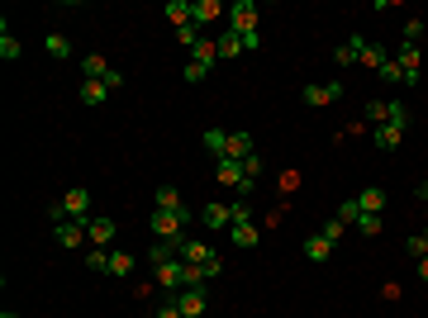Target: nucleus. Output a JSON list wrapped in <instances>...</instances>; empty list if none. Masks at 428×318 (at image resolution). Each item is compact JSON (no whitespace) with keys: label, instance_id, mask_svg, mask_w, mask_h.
<instances>
[{"label":"nucleus","instance_id":"1","mask_svg":"<svg viewBox=\"0 0 428 318\" xmlns=\"http://www.w3.org/2000/svg\"><path fill=\"white\" fill-rule=\"evenodd\" d=\"M404 124H409V109H404L400 100H390V105H385V124L372 133V143L381 148V152H395L400 138H404Z\"/></svg>","mask_w":428,"mask_h":318},{"label":"nucleus","instance_id":"2","mask_svg":"<svg viewBox=\"0 0 428 318\" xmlns=\"http://www.w3.org/2000/svg\"><path fill=\"white\" fill-rule=\"evenodd\" d=\"M148 223H153V238L158 242H181L186 238V214H167V209H153V218H148Z\"/></svg>","mask_w":428,"mask_h":318},{"label":"nucleus","instance_id":"3","mask_svg":"<svg viewBox=\"0 0 428 318\" xmlns=\"http://www.w3.org/2000/svg\"><path fill=\"white\" fill-rule=\"evenodd\" d=\"M395 62H400V72H404V86H419V77H424V48L419 43H400Z\"/></svg>","mask_w":428,"mask_h":318},{"label":"nucleus","instance_id":"4","mask_svg":"<svg viewBox=\"0 0 428 318\" xmlns=\"http://www.w3.org/2000/svg\"><path fill=\"white\" fill-rule=\"evenodd\" d=\"M57 209H62V218H81V223H86V218H91V190H67V195H62V200H57Z\"/></svg>","mask_w":428,"mask_h":318},{"label":"nucleus","instance_id":"5","mask_svg":"<svg viewBox=\"0 0 428 318\" xmlns=\"http://www.w3.org/2000/svg\"><path fill=\"white\" fill-rule=\"evenodd\" d=\"M229 29H234V33H252V29H257V5H252V0H234V5H229Z\"/></svg>","mask_w":428,"mask_h":318},{"label":"nucleus","instance_id":"6","mask_svg":"<svg viewBox=\"0 0 428 318\" xmlns=\"http://www.w3.org/2000/svg\"><path fill=\"white\" fill-rule=\"evenodd\" d=\"M300 100H305L309 109L333 105V100H343V81H328V86H305V90H300Z\"/></svg>","mask_w":428,"mask_h":318},{"label":"nucleus","instance_id":"7","mask_svg":"<svg viewBox=\"0 0 428 318\" xmlns=\"http://www.w3.org/2000/svg\"><path fill=\"white\" fill-rule=\"evenodd\" d=\"M53 238H57V247H67V252H72V247H81V242H91L81 218H62V223H53Z\"/></svg>","mask_w":428,"mask_h":318},{"label":"nucleus","instance_id":"8","mask_svg":"<svg viewBox=\"0 0 428 318\" xmlns=\"http://www.w3.org/2000/svg\"><path fill=\"white\" fill-rule=\"evenodd\" d=\"M200 223H205L210 233H224V228H234V205H205V209H200Z\"/></svg>","mask_w":428,"mask_h":318},{"label":"nucleus","instance_id":"9","mask_svg":"<svg viewBox=\"0 0 428 318\" xmlns=\"http://www.w3.org/2000/svg\"><path fill=\"white\" fill-rule=\"evenodd\" d=\"M176 309H181V318H200L210 309V294L205 290H181L176 294Z\"/></svg>","mask_w":428,"mask_h":318},{"label":"nucleus","instance_id":"10","mask_svg":"<svg viewBox=\"0 0 428 318\" xmlns=\"http://www.w3.org/2000/svg\"><path fill=\"white\" fill-rule=\"evenodd\" d=\"M86 238H91V247H109L114 242V218H86Z\"/></svg>","mask_w":428,"mask_h":318},{"label":"nucleus","instance_id":"11","mask_svg":"<svg viewBox=\"0 0 428 318\" xmlns=\"http://www.w3.org/2000/svg\"><path fill=\"white\" fill-rule=\"evenodd\" d=\"M367 43H372V38L352 33V38L343 43V48H333V62H338V67H352V62H362V53H367Z\"/></svg>","mask_w":428,"mask_h":318},{"label":"nucleus","instance_id":"12","mask_svg":"<svg viewBox=\"0 0 428 318\" xmlns=\"http://www.w3.org/2000/svg\"><path fill=\"white\" fill-rule=\"evenodd\" d=\"M219 15H229V10H224V5H219V0H190V24H214V19H219Z\"/></svg>","mask_w":428,"mask_h":318},{"label":"nucleus","instance_id":"13","mask_svg":"<svg viewBox=\"0 0 428 318\" xmlns=\"http://www.w3.org/2000/svg\"><path fill=\"white\" fill-rule=\"evenodd\" d=\"M210 252H214L210 242H195V238H181V242H176V257H181L186 266H200L205 257H210Z\"/></svg>","mask_w":428,"mask_h":318},{"label":"nucleus","instance_id":"14","mask_svg":"<svg viewBox=\"0 0 428 318\" xmlns=\"http://www.w3.org/2000/svg\"><path fill=\"white\" fill-rule=\"evenodd\" d=\"M158 209H167V214H186V218H190V205L181 200V190H176V186H158Z\"/></svg>","mask_w":428,"mask_h":318},{"label":"nucleus","instance_id":"15","mask_svg":"<svg viewBox=\"0 0 428 318\" xmlns=\"http://www.w3.org/2000/svg\"><path fill=\"white\" fill-rule=\"evenodd\" d=\"M252 152H257V148H252V138H247V133H229V143H224V157H234V161H247L252 157Z\"/></svg>","mask_w":428,"mask_h":318},{"label":"nucleus","instance_id":"16","mask_svg":"<svg viewBox=\"0 0 428 318\" xmlns=\"http://www.w3.org/2000/svg\"><path fill=\"white\" fill-rule=\"evenodd\" d=\"M300 252H305V262H328V257H333V242L323 238V233H309Z\"/></svg>","mask_w":428,"mask_h":318},{"label":"nucleus","instance_id":"17","mask_svg":"<svg viewBox=\"0 0 428 318\" xmlns=\"http://www.w3.org/2000/svg\"><path fill=\"white\" fill-rule=\"evenodd\" d=\"M214 176H219L224 186H234V190H238V181H247V176H243V161H234V157H219V161H214Z\"/></svg>","mask_w":428,"mask_h":318},{"label":"nucleus","instance_id":"18","mask_svg":"<svg viewBox=\"0 0 428 318\" xmlns=\"http://www.w3.org/2000/svg\"><path fill=\"white\" fill-rule=\"evenodd\" d=\"M229 238H234V247L247 252V247H257V242H262V228H257V223H234V228H229Z\"/></svg>","mask_w":428,"mask_h":318},{"label":"nucleus","instance_id":"19","mask_svg":"<svg viewBox=\"0 0 428 318\" xmlns=\"http://www.w3.org/2000/svg\"><path fill=\"white\" fill-rule=\"evenodd\" d=\"M109 77V62L100 53H86L81 57V81H105Z\"/></svg>","mask_w":428,"mask_h":318},{"label":"nucleus","instance_id":"20","mask_svg":"<svg viewBox=\"0 0 428 318\" xmlns=\"http://www.w3.org/2000/svg\"><path fill=\"white\" fill-rule=\"evenodd\" d=\"M181 276H186V262H181V257H176V262H167V266H158L162 290H181Z\"/></svg>","mask_w":428,"mask_h":318},{"label":"nucleus","instance_id":"21","mask_svg":"<svg viewBox=\"0 0 428 318\" xmlns=\"http://www.w3.org/2000/svg\"><path fill=\"white\" fill-rule=\"evenodd\" d=\"M105 100H109L105 81H81V105H105Z\"/></svg>","mask_w":428,"mask_h":318},{"label":"nucleus","instance_id":"22","mask_svg":"<svg viewBox=\"0 0 428 318\" xmlns=\"http://www.w3.org/2000/svg\"><path fill=\"white\" fill-rule=\"evenodd\" d=\"M357 205H362V214H381V209H385V190H381V186H367L362 195H357Z\"/></svg>","mask_w":428,"mask_h":318},{"label":"nucleus","instance_id":"23","mask_svg":"<svg viewBox=\"0 0 428 318\" xmlns=\"http://www.w3.org/2000/svg\"><path fill=\"white\" fill-rule=\"evenodd\" d=\"M0 57H5V62H20V57H24V48H20V38L10 33V24H0Z\"/></svg>","mask_w":428,"mask_h":318},{"label":"nucleus","instance_id":"24","mask_svg":"<svg viewBox=\"0 0 428 318\" xmlns=\"http://www.w3.org/2000/svg\"><path fill=\"white\" fill-rule=\"evenodd\" d=\"M200 143H205V152L219 161V157H224V143H229V133H224V129H205V138H200Z\"/></svg>","mask_w":428,"mask_h":318},{"label":"nucleus","instance_id":"25","mask_svg":"<svg viewBox=\"0 0 428 318\" xmlns=\"http://www.w3.org/2000/svg\"><path fill=\"white\" fill-rule=\"evenodd\" d=\"M171 24L181 29V24H190V0H167V10H162Z\"/></svg>","mask_w":428,"mask_h":318},{"label":"nucleus","instance_id":"26","mask_svg":"<svg viewBox=\"0 0 428 318\" xmlns=\"http://www.w3.org/2000/svg\"><path fill=\"white\" fill-rule=\"evenodd\" d=\"M148 262H153V266L176 262V242H153V247H148Z\"/></svg>","mask_w":428,"mask_h":318},{"label":"nucleus","instance_id":"27","mask_svg":"<svg viewBox=\"0 0 428 318\" xmlns=\"http://www.w3.org/2000/svg\"><path fill=\"white\" fill-rule=\"evenodd\" d=\"M109 276H119V280L134 276V257L129 252H109Z\"/></svg>","mask_w":428,"mask_h":318},{"label":"nucleus","instance_id":"28","mask_svg":"<svg viewBox=\"0 0 428 318\" xmlns=\"http://www.w3.org/2000/svg\"><path fill=\"white\" fill-rule=\"evenodd\" d=\"M190 62H200V67H214V62H219V43H205V38H200V43H195V57H190Z\"/></svg>","mask_w":428,"mask_h":318},{"label":"nucleus","instance_id":"29","mask_svg":"<svg viewBox=\"0 0 428 318\" xmlns=\"http://www.w3.org/2000/svg\"><path fill=\"white\" fill-rule=\"evenodd\" d=\"M333 218H343L348 228H357V218H362V205H357V200H343V205L333 209Z\"/></svg>","mask_w":428,"mask_h":318},{"label":"nucleus","instance_id":"30","mask_svg":"<svg viewBox=\"0 0 428 318\" xmlns=\"http://www.w3.org/2000/svg\"><path fill=\"white\" fill-rule=\"evenodd\" d=\"M243 53V38L238 33H234V29H229V33H224V38H219V57H229V62H234V57Z\"/></svg>","mask_w":428,"mask_h":318},{"label":"nucleus","instance_id":"31","mask_svg":"<svg viewBox=\"0 0 428 318\" xmlns=\"http://www.w3.org/2000/svg\"><path fill=\"white\" fill-rule=\"evenodd\" d=\"M376 77H381V81H390V86H404V72H400V62H395V57H385Z\"/></svg>","mask_w":428,"mask_h":318},{"label":"nucleus","instance_id":"32","mask_svg":"<svg viewBox=\"0 0 428 318\" xmlns=\"http://www.w3.org/2000/svg\"><path fill=\"white\" fill-rule=\"evenodd\" d=\"M48 57H72V38L67 33H48Z\"/></svg>","mask_w":428,"mask_h":318},{"label":"nucleus","instance_id":"33","mask_svg":"<svg viewBox=\"0 0 428 318\" xmlns=\"http://www.w3.org/2000/svg\"><path fill=\"white\" fill-rule=\"evenodd\" d=\"M86 266H91V271H105V276H109V247H91Z\"/></svg>","mask_w":428,"mask_h":318},{"label":"nucleus","instance_id":"34","mask_svg":"<svg viewBox=\"0 0 428 318\" xmlns=\"http://www.w3.org/2000/svg\"><path fill=\"white\" fill-rule=\"evenodd\" d=\"M357 233H362V238H376V233H381V214H362V218H357Z\"/></svg>","mask_w":428,"mask_h":318},{"label":"nucleus","instance_id":"35","mask_svg":"<svg viewBox=\"0 0 428 318\" xmlns=\"http://www.w3.org/2000/svg\"><path fill=\"white\" fill-rule=\"evenodd\" d=\"M181 290H205V271H200V266H186V276H181Z\"/></svg>","mask_w":428,"mask_h":318},{"label":"nucleus","instance_id":"36","mask_svg":"<svg viewBox=\"0 0 428 318\" xmlns=\"http://www.w3.org/2000/svg\"><path fill=\"white\" fill-rule=\"evenodd\" d=\"M385 48H381V43H367V53H362V62H367V67H376V72H381V62H385Z\"/></svg>","mask_w":428,"mask_h":318},{"label":"nucleus","instance_id":"37","mask_svg":"<svg viewBox=\"0 0 428 318\" xmlns=\"http://www.w3.org/2000/svg\"><path fill=\"white\" fill-rule=\"evenodd\" d=\"M262 171H267V157H262V152H252V157L243 161V176H252V181H257Z\"/></svg>","mask_w":428,"mask_h":318},{"label":"nucleus","instance_id":"38","mask_svg":"<svg viewBox=\"0 0 428 318\" xmlns=\"http://www.w3.org/2000/svg\"><path fill=\"white\" fill-rule=\"evenodd\" d=\"M319 233H323L328 242H343V233H348V223H343V218H328V223H323Z\"/></svg>","mask_w":428,"mask_h":318},{"label":"nucleus","instance_id":"39","mask_svg":"<svg viewBox=\"0 0 428 318\" xmlns=\"http://www.w3.org/2000/svg\"><path fill=\"white\" fill-rule=\"evenodd\" d=\"M404 252H409L414 262H424V257H428V238H424V233H419V238H409V242H404Z\"/></svg>","mask_w":428,"mask_h":318},{"label":"nucleus","instance_id":"40","mask_svg":"<svg viewBox=\"0 0 428 318\" xmlns=\"http://www.w3.org/2000/svg\"><path fill=\"white\" fill-rule=\"evenodd\" d=\"M200 271H205V280H214V276L224 271V257H219V252H210V257L200 262Z\"/></svg>","mask_w":428,"mask_h":318},{"label":"nucleus","instance_id":"41","mask_svg":"<svg viewBox=\"0 0 428 318\" xmlns=\"http://www.w3.org/2000/svg\"><path fill=\"white\" fill-rule=\"evenodd\" d=\"M176 38H181L186 48H195V43H200V24H181V29H176Z\"/></svg>","mask_w":428,"mask_h":318},{"label":"nucleus","instance_id":"42","mask_svg":"<svg viewBox=\"0 0 428 318\" xmlns=\"http://www.w3.org/2000/svg\"><path fill=\"white\" fill-rule=\"evenodd\" d=\"M205 77H210V67H200V62H186V81H190V86H200Z\"/></svg>","mask_w":428,"mask_h":318},{"label":"nucleus","instance_id":"43","mask_svg":"<svg viewBox=\"0 0 428 318\" xmlns=\"http://www.w3.org/2000/svg\"><path fill=\"white\" fill-rule=\"evenodd\" d=\"M419 38H424V19H409L404 24V43H419Z\"/></svg>","mask_w":428,"mask_h":318},{"label":"nucleus","instance_id":"44","mask_svg":"<svg viewBox=\"0 0 428 318\" xmlns=\"http://www.w3.org/2000/svg\"><path fill=\"white\" fill-rule=\"evenodd\" d=\"M243 38V53H257V48H262V33H257V29H252V33H238Z\"/></svg>","mask_w":428,"mask_h":318},{"label":"nucleus","instance_id":"45","mask_svg":"<svg viewBox=\"0 0 428 318\" xmlns=\"http://www.w3.org/2000/svg\"><path fill=\"white\" fill-rule=\"evenodd\" d=\"M367 119H372V124H385V100H372V105H367Z\"/></svg>","mask_w":428,"mask_h":318},{"label":"nucleus","instance_id":"46","mask_svg":"<svg viewBox=\"0 0 428 318\" xmlns=\"http://www.w3.org/2000/svg\"><path fill=\"white\" fill-rule=\"evenodd\" d=\"M234 223H252V205H247V200L234 205Z\"/></svg>","mask_w":428,"mask_h":318},{"label":"nucleus","instance_id":"47","mask_svg":"<svg viewBox=\"0 0 428 318\" xmlns=\"http://www.w3.org/2000/svg\"><path fill=\"white\" fill-rule=\"evenodd\" d=\"M105 86H109V90H124V72H114V67H109V77H105Z\"/></svg>","mask_w":428,"mask_h":318},{"label":"nucleus","instance_id":"48","mask_svg":"<svg viewBox=\"0 0 428 318\" xmlns=\"http://www.w3.org/2000/svg\"><path fill=\"white\" fill-rule=\"evenodd\" d=\"M153 318H181V309H176V299H171V304H162V309H158Z\"/></svg>","mask_w":428,"mask_h":318},{"label":"nucleus","instance_id":"49","mask_svg":"<svg viewBox=\"0 0 428 318\" xmlns=\"http://www.w3.org/2000/svg\"><path fill=\"white\" fill-rule=\"evenodd\" d=\"M419 280H424V285H428V257H424V262H419Z\"/></svg>","mask_w":428,"mask_h":318},{"label":"nucleus","instance_id":"50","mask_svg":"<svg viewBox=\"0 0 428 318\" xmlns=\"http://www.w3.org/2000/svg\"><path fill=\"white\" fill-rule=\"evenodd\" d=\"M419 200H424V205H428V181H424V186H419Z\"/></svg>","mask_w":428,"mask_h":318},{"label":"nucleus","instance_id":"51","mask_svg":"<svg viewBox=\"0 0 428 318\" xmlns=\"http://www.w3.org/2000/svg\"><path fill=\"white\" fill-rule=\"evenodd\" d=\"M0 318H20V314H10V309H5V314H0Z\"/></svg>","mask_w":428,"mask_h":318}]
</instances>
